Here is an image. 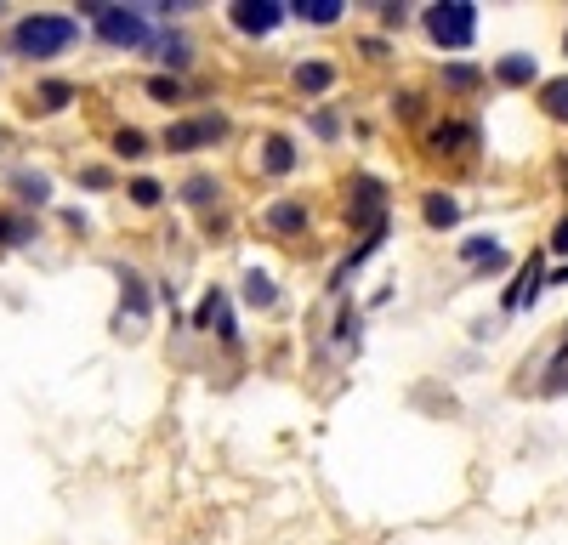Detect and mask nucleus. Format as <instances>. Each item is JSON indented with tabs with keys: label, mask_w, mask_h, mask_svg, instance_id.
Masks as SVG:
<instances>
[{
	"label": "nucleus",
	"mask_w": 568,
	"mask_h": 545,
	"mask_svg": "<svg viewBox=\"0 0 568 545\" xmlns=\"http://www.w3.org/2000/svg\"><path fill=\"white\" fill-rule=\"evenodd\" d=\"M23 233H29L23 222H12V216H0V245H12V239H23Z\"/></svg>",
	"instance_id": "obj_23"
},
{
	"label": "nucleus",
	"mask_w": 568,
	"mask_h": 545,
	"mask_svg": "<svg viewBox=\"0 0 568 545\" xmlns=\"http://www.w3.org/2000/svg\"><path fill=\"white\" fill-rule=\"evenodd\" d=\"M540 103H546L551 120H568V80H551V86H540Z\"/></svg>",
	"instance_id": "obj_12"
},
{
	"label": "nucleus",
	"mask_w": 568,
	"mask_h": 545,
	"mask_svg": "<svg viewBox=\"0 0 568 545\" xmlns=\"http://www.w3.org/2000/svg\"><path fill=\"white\" fill-rule=\"evenodd\" d=\"M375 216H381V182L364 176V182L353 188V222H375Z\"/></svg>",
	"instance_id": "obj_7"
},
{
	"label": "nucleus",
	"mask_w": 568,
	"mask_h": 545,
	"mask_svg": "<svg viewBox=\"0 0 568 545\" xmlns=\"http://www.w3.org/2000/svg\"><path fill=\"white\" fill-rule=\"evenodd\" d=\"M284 6H273V0H239L233 6V29H245V35H267L273 23H279Z\"/></svg>",
	"instance_id": "obj_5"
},
{
	"label": "nucleus",
	"mask_w": 568,
	"mask_h": 545,
	"mask_svg": "<svg viewBox=\"0 0 568 545\" xmlns=\"http://www.w3.org/2000/svg\"><path fill=\"white\" fill-rule=\"evenodd\" d=\"M74 35H80L74 18H23L18 29H12V46H18L23 57H57V52L74 46Z\"/></svg>",
	"instance_id": "obj_1"
},
{
	"label": "nucleus",
	"mask_w": 568,
	"mask_h": 545,
	"mask_svg": "<svg viewBox=\"0 0 568 545\" xmlns=\"http://www.w3.org/2000/svg\"><path fill=\"white\" fill-rule=\"evenodd\" d=\"M444 80H449V86H455V91H472V86H478V80H483V74L472 69V63H449V69H444Z\"/></svg>",
	"instance_id": "obj_16"
},
{
	"label": "nucleus",
	"mask_w": 568,
	"mask_h": 545,
	"mask_svg": "<svg viewBox=\"0 0 568 545\" xmlns=\"http://www.w3.org/2000/svg\"><path fill=\"white\" fill-rule=\"evenodd\" d=\"M222 131H228V120L222 114H205V120H182L165 131V148L171 154H188V148H205V142H222Z\"/></svg>",
	"instance_id": "obj_4"
},
{
	"label": "nucleus",
	"mask_w": 568,
	"mask_h": 545,
	"mask_svg": "<svg viewBox=\"0 0 568 545\" xmlns=\"http://www.w3.org/2000/svg\"><path fill=\"white\" fill-rule=\"evenodd\" d=\"M557 250H563V256H568V222H563V228H557Z\"/></svg>",
	"instance_id": "obj_26"
},
{
	"label": "nucleus",
	"mask_w": 568,
	"mask_h": 545,
	"mask_svg": "<svg viewBox=\"0 0 568 545\" xmlns=\"http://www.w3.org/2000/svg\"><path fill=\"white\" fill-rule=\"evenodd\" d=\"M40 97H46V108H63V103H69V97H74V91L63 86V80H52V86L40 91Z\"/></svg>",
	"instance_id": "obj_22"
},
{
	"label": "nucleus",
	"mask_w": 568,
	"mask_h": 545,
	"mask_svg": "<svg viewBox=\"0 0 568 545\" xmlns=\"http://www.w3.org/2000/svg\"><path fill=\"white\" fill-rule=\"evenodd\" d=\"M296 12H302L307 23H319V29H324V23H336L341 12H347V6H341V0H302Z\"/></svg>",
	"instance_id": "obj_10"
},
{
	"label": "nucleus",
	"mask_w": 568,
	"mask_h": 545,
	"mask_svg": "<svg viewBox=\"0 0 568 545\" xmlns=\"http://www.w3.org/2000/svg\"><path fill=\"white\" fill-rule=\"evenodd\" d=\"M426 222H432V228H455V222H461V205L444 199V194H426Z\"/></svg>",
	"instance_id": "obj_8"
},
{
	"label": "nucleus",
	"mask_w": 568,
	"mask_h": 545,
	"mask_svg": "<svg viewBox=\"0 0 568 545\" xmlns=\"http://www.w3.org/2000/svg\"><path fill=\"white\" fill-rule=\"evenodd\" d=\"M466 262H489V267H495V262H500V250H495V245H483V239H472V245H466Z\"/></svg>",
	"instance_id": "obj_21"
},
{
	"label": "nucleus",
	"mask_w": 568,
	"mask_h": 545,
	"mask_svg": "<svg viewBox=\"0 0 568 545\" xmlns=\"http://www.w3.org/2000/svg\"><path fill=\"white\" fill-rule=\"evenodd\" d=\"M114 148H120L125 159H142V154H148V137H142V131H120V137H114Z\"/></svg>",
	"instance_id": "obj_18"
},
{
	"label": "nucleus",
	"mask_w": 568,
	"mask_h": 545,
	"mask_svg": "<svg viewBox=\"0 0 568 545\" xmlns=\"http://www.w3.org/2000/svg\"><path fill=\"white\" fill-rule=\"evenodd\" d=\"M245 296H250V307H273V301H279V290H273V279H267V273H250V279H245Z\"/></svg>",
	"instance_id": "obj_13"
},
{
	"label": "nucleus",
	"mask_w": 568,
	"mask_h": 545,
	"mask_svg": "<svg viewBox=\"0 0 568 545\" xmlns=\"http://www.w3.org/2000/svg\"><path fill=\"white\" fill-rule=\"evenodd\" d=\"M194 324H199V330H216V335H228V341H233V313H228V296H222V290H211V296L199 301Z\"/></svg>",
	"instance_id": "obj_6"
},
{
	"label": "nucleus",
	"mask_w": 568,
	"mask_h": 545,
	"mask_svg": "<svg viewBox=\"0 0 568 545\" xmlns=\"http://www.w3.org/2000/svg\"><path fill=\"white\" fill-rule=\"evenodd\" d=\"M461 142H472V125H438L432 131V154H455Z\"/></svg>",
	"instance_id": "obj_9"
},
{
	"label": "nucleus",
	"mask_w": 568,
	"mask_h": 545,
	"mask_svg": "<svg viewBox=\"0 0 568 545\" xmlns=\"http://www.w3.org/2000/svg\"><path fill=\"white\" fill-rule=\"evenodd\" d=\"M534 290H540V262H534V256H529V262H523V284H517V290H512V296H506V301H512V307H523V301H529Z\"/></svg>",
	"instance_id": "obj_15"
},
{
	"label": "nucleus",
	"mask_w": 568,
	"mask_h": 545,
	"mask_svg": "<svg viewBox=\"0 0 568 545\" xmlns=\"http://www.w3.org/2000/svg\"><path fill=\"white\" fill-rule=\"evenodd\" d=\"M188 199H194V205H205V199H211V182H205V176H194V182H188Z\"/></svg>",
	"instance_id": "obj_24"
},
{
	"label": "nucleus",
	"mask_w": 568,
	"mask_h": 545,
	"mask_svg": "<svg viewBox=\"0 0 568 545\" xmlns=\"http://www.w3.org/2000/svg\"><path fill=\"white\" fill-rule=\"evenodd\" d=\"M500 80L523 86V80H534V63H529V57H506V63H500Z\"/></svg>",
	"instance_id": "obj_17"
},
{
	"label": "nucleus",
	"mask_w": 568,
	"mask_h": 545,
	"mask_svg": "<svg viewBox=\"0 0 568 545\" xmlns=\"http://www.w3.org/2000/svg\"><path fill=\"white\" fill-rule=\"evenodd\" d=\"M426 35L438 40V46H472V35H478V6H472V0L432 6V12H426Z\"/></svg>",
	"instance_id": "obj_2"
},
{
	"label": "nucleus",
	"mask_w": 568,
	"mask_h": 545,
	"mask_svg": "<svg viewBox=\"0 0 568 545\" xmlns=\"http://www.w3.org/2000/svg\"><path fill=\"white\" fill-rule=\"evenodd\" d=\"M125 194L137 199V205H160V182H148V176H142V182H131Z\"/></svg>",
	"instance_id": "obj_20"
},
{
	"label": "nucleus",
	"mask_w": 568,
	"mask_h": 545,
	"mask_svg": "<svg viewBox=\"0 0 568 545\" xmlns=\"http://www.w3.org/2000/svg\"><path fill=\"white\" fill-rule=\"evenodd\" d=\"M290 165H296V148H290L284 137H273V142H267V171H273V176H284Z\"/></svg>",
	"instance_id": "obj_14"
},
{
	"label": "nucleus",
	"mask_w": 568,
	"mask_h": 545,
	"mask_svg": "<svg viewBox=\"0 0 568 545\" xmlns=\"http://www.w3.org/2000/svg\"><path fill=\"white\" fill-rule=\"evenodd\" d=\"M302 222H307V211H302V205H279V211H273V228H279V233L302 228Z\"/></svg>",
	"instance_id": "obj_19"
},
{
	"label": "nucleus",
	"mask_w": 568,
	"mask_h": 545,
	"mask_svg": "<svg viewBox=\"0 0 568 545\" xmlns=\"http://www.w3.org/2000/svg\"><path fill=\"white\" fill-rule=\"evenodd\" d=\"M330 80H336L330 63H302V69H296V86H302V91H324Z\"/></svg>",
	"instance_id": "obj_11"
},
{
	"label": "nucleus",
	"mask_w": 568,
	"mask_h": 545,
	"mask_svg": "<svg viewBox=\"0 0 568 545\" xmlns=\"http://www.w3.org/2000/svg\"><path fill=\"white\" fill-rule=\"evenodd\" d=\"M80 12L97 18V35H103L108 46H142V40H148V23H142V12H131V6H103V0H91V6H80Z\"/></svg>",
	"instance_id": "obj_3"
},
{
	"label": "nucleus",
	"mask_w": 568,
	"mask_h": 545,
	"mask_svg": "<svg viewBox=\"0 0 568 545\" xmlns=\"http://www.w3.org/2000/svg\"><path fill=\"white\" fill-rule=\"evenodd\" d=\"M148 91H154V97H171V103H177V80H148Z\"/></svg>",
	"instance_id": "obj_25"
}]
</instances>
